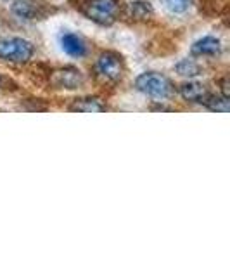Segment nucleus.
<instances>
[{"label": "nucleus", "instance_id": "nucleus-1", "mask_svg": "<svg viewBox=\"0 0 230 260\" xmlns=\"http://www.w3.org/2000/svg\"><path fill=\"white\" fill-rule=\"evenodd\" d=\"M135 89L154 99H168L173 95L175 85L168 77L156 71H145L135 78Z\"/></svg>", "mask_w": 230, "mask_h": 260}, {"label": "nucleus", "instance_id": "nucleus-2", "mask_svg": "<svg viewBox=\"0 0 230 260\" xmlns=\"http://www.w3.org/2000/svg\"><path fill=\"white\" fill-rule=\"evenodd\" d=\"M121 11L120 0H85L82 4V12L87 19L100 26H109L118 19Z\"/></svg>", "mask_w": 230, "mask_h": 260}, {"label": "nucleus", "instance_id": "nucleus-3", "mask_svg": "<svg viewBox=\"0 0 230 260\" xmlns=\"http://www.w3.org/2000/svg\"><path fill=\"white\" fill-rule=\"evenodd\" d=\"M35 56V45L21 37H2L0 39V59L7 62H28Z\"/></svg>", "mask_w": 230, "mask_h": 260}, {"label": "nucleus", "instance_id": "nucleus-4", "mask_svg": "<svg viewBox=\"0 0 230 260\" xmlns=\"http://www.w3.org/2000/svg\"><path fill=\"white\" fill-rule=\"evenodd\" d=\"M95 71L106 80L118 82L123 78L125 61L114 50H104V52L99 54L97 61H95Z\"/></svg>", "mask_w": 230, "mask_h": 260}, {"label": "nucleus", "instance_id": "nucleus-5", "mask_svg": "<svg viewBox=\"0 0 230 260\" xmlns=\"http://www.w3.org/2000/svg\"><path fill=\"white\" fill-rule=\"evenodd\" d=\"M178 94H180L182 99L187 101V103L204 104V106H206L211 92L206 89V85H203V83H199V82H185L178 87Z\"/></svg>", "mask_w": 230, "mask_h": 260}, {"label": "nucleus", "instance_id": "nucleus-6", "mask_svg": "<svg viewBox=\"0 0 230 260\" xmlns=\"http://www.w3.org/2000/svg\"><path fill=\"white\" fill-rule=\"evenodd\" d=\"M61 47L64 50L68 56H73V57H83L87 54V42L82 39L80 35L73 31H66L61 35Z\"/></svg>", "mask_w": 230, "mask_h": 260}, {"label": "nucleus", "instance_id": "nucleus-7", "mask_svg": "<svg viewBox=\"0 0 230 260\" xmlns=\"http://www.w3.org/2000/svg\"><path fill=\"white\" fill-rule=\"evenodd\" d=\"M220 50H221L220 39H216L213 35H206L192 44L190 54L196 57H204V56H216V54H220Z\"/></svg>", "mask_w": 230, "mask_h": 260}, {"label": "nucleus", "instance_id": "nucleus-8", "mask_svg": "<svg viewBox=\"0 0 230 260\" xmlns=\"http://www.w3.org/2000/svg\"><path fill=\"white\" fill-rule=\"evenodd\" d=\"M56 83L64 89H78L83 83V75L76 68H64L56 73Z\"/></svg>", "mask_w": 230, "mask_h": 260}, {"label": "nucleus", "instance_id": "nucleus-9", "mask_svg": "<svg viewBox=\"0 0 230 260\" xmlns=\"http://www.w3.org/2000/svg\"><path fill=\"white\" fill-rule=\"evenodd\" d=\"M71 111H78V113H102L106 111V104L97 98H83L76 99L69 108Z\"/></svg>", "mask_w": 230, "mask_h": 260}, {"label": "nucleus", "instance_id": "nucleus-10", "mask_svg": "<svg viewBox=\"0 0 230 260\" xmlns=\"http://www.w3.org/2000/svg\"><path fill=\"white\" fill-rule=\"evenodd\" d=\"M127 12L128 16L133 19H147L152 16V6L145 0H133L127 6Z\"/></svg>", "mask_w": 230, "mask_h": 260}, {"label": "nucleus", "instance_id": "nucleus-11", "mask_svg": "<svg viewBox=\"0 0 230 260\" xmlns=\"http://www.w3.org/2000/svg\"><path fill=\"white\" fill-rule=\"evenodd\" d=\"M175 71L180 77H198V75H201V66L192 59H182L175 64Z\"/></svg>", "mask_w": 230, "mask_h": 260}, {"label": "nucleus", "instance_id": "nucleus-12", "mask_svg": "<svg viewBox=\"0 0 230 260\" xmlns=\"http://www.w3.org/2000/svg\"><path fill=\"white\" fill-rule=\"evenodd\" d=\"M206 106L210 108L211 111H227L228 110V98L225 95H210Z\"/></svg>", "mask_w": 230, "mask_h": 260}, {"label": "nucleus", "instance_id": "nucleus-13", "mask_svg": "<svg viewBox=\"0 0 230 260\" xmlns=\"http://www.w3.org/2000/svg\"><path fill=\"white\" fill-rule=\"evenodd\" d=\"M166 7L173 12H183L190 7V0H166Z\"/></svg>", "mask_w": 230, "mask_h": 260}]
</instances>
